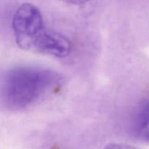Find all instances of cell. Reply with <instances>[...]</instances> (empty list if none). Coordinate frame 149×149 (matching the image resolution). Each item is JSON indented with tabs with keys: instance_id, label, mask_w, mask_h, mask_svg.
<instances>
[{
	"instance_id": "6da1fadb",
	"label": "cell",
	"mask_w": 149,
	"mask_h": 149,
	"mask_svg": "<svg viewBox=\"0 0 149 149\" xmlns=\"http://www.w3.org/2000/svg\"><path fill=\"white\" fill-rule=\"evenodd\" d=\"M58 74L46 69L18 67L4 76L2 96L6 105L14 110L28 108L50 93L59 85Z\"/></svg>"
},
{
	"instance_id": "7a4b0ae2",
	"label": "cell",
	"mask_w": 149,
	"mask_h": 149,
	"mask_svg": "<svg viewBox=\"0 0 149 149\" xmlns=\"http://www.w3.org/2000/svg\"><path fill=\"white\" fill-rule=\"evenodd\" d=\"M12 25L17 46L38 52L48 32L39 9L31 3H23L15 13Z\"/></svg>"
},
{
	"instance_id": "8992f818",
	"label": "cell",
	"mask_w": 149,
	"mask_h": 149,
	"mask_svg": "<svg viewBox=\"0 0 149 149\" xmlns=\"http://www.w3.org/2000/svg\"><path fill=\"white\" fill-rule=\"evenodd\" d=\"M63 1L68 4H74V5H81V4H84L88 2L90 0H63Z\"/></svg>"
},
{
	"instance_id": "3957f363",
	"label": "cell",
	"mask_w": 149,
	"mask_h": 149,
	"mask_svg": "<svg viewBox=\"0 0 149 149\" xmlns=\"http://www.w3.org/2000/svg\"><path fill=\"white\" fill-rule=\"evenodd\" d=\"M71 51V44L68 38L61 34L49 32L42 42L39 53L58 58H65Z\"/></svg>"
},
{
	"instance_id": "5b68a950",
	"label": "cell",
	"mask_w": 149,
	"mask_h": 149,
	"mask_svg": "<svg viewBox=\"0 0 149 149\" xmlns=\"http://www.w3.org/2000/svg\"><path fill=\"white\" fill-rule=\"evenodd\" d=\"M103 149H139L135 146L121 143H112L106 145Z\"/></svg>"
},
{
	"instance_id": "277c9868",
	"label": "cell",
	"mask_w": 149,
	"mask_h": 149,
	"mask_svg": "<svg viewBox=\"0 0 149 149\" xmlns=\"http://www.w3.org/2000/svg\"><path fill=\"white\" fill-rule=\"evenodd\" d=\"M132 131L137 138L149 143V102L142 105L135 113Z\"/></svg>"
}]
</instances>
